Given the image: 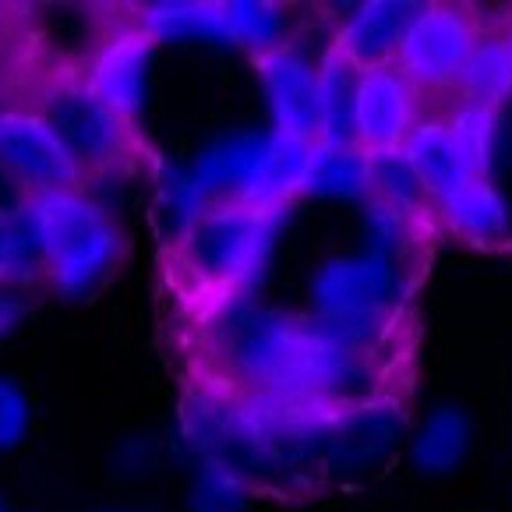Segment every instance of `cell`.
<instances>
[{
	"instance_id": "obj_1",
	"label": "cell",
	"mask_w": 512,
	"mask_h": 512,
	"mask_svg": "<svg viewBox=\"0 0 512 512\" xmlns=\"http://www.w3.org/2000/svg\"><path fill=\"white\" fill-rule=\"evenodd\" d=\"M223 375L241 392L350 410L378 400V371L322 336L311 315L230 301L212 329Z\"/></svg>"
},
{
	"instance_id": "obj_2",
	"label": "cell",
	"mask_w": 512,
	"mask_h": 512,
	"mask_svg": "<svg viewBox=\"0 0 512 512\" xmlns=\"http://www.w3.org/2000/svg\"><path fill=\"white\" fill-rule=\"evenodd\" d=\"M290 205L212 202L195 223L174 237L177 276L195 294L212 297L216 308L244 301L269 269L276 237Z\"/></svg>"
},
{
	"instance_id": "obj_3",
	"label": "cell",
	"mask_w": 512,
	"mask_h": 512,
	"mask_svg": "<svg viewBox=\"0 0 512 512\" xmlns=\"http://www.w3.org/2000/svg\"><path fill=\"white\" fill-rule=\"evenodd\" d=\"M29 216L43 255V287L64 301L92 297L121 265V226L85 188L29 198Z\"/></svg>"
},
{
	"instance_id": "obj_4",
	"label": "cell",
	"mask_w": 512,
	"mask_h": 512,
	"mask_svg": "<svg viewBox=\"0 0 512 512\" xmlns=\"http://www.w3.org/2000/svg\"><path fill=\"white\" fill-rule=\"evenodd\" d=\"M311 142L283 131H234L223 135L188 166L191 181L209 202L290 205L301 188Z\"/></svg>"
},
{
	"instance_id": "obj_5",
	"label": "cell",
	"mask_w": 512,
	"mask_h": 512,
	"mask_svg": "<svg viewBox=\"0 0 512 512\" xmlns=\"http://www.w3.org/2000/svg\"><path fill=\"white\" fill-rule=\"evenodd\" d=\"M32 110L61 138L85 181L124 170L138 156L135 124L124 121L113 106H106L99 92L85 82V75L50 78L36 92Z\"/></svg>"
},
{
	"instance_id": "obj_6",
	"label": "cell",
	"mask_w": 512,
	"mask_h": 512,
	"mask_svg": "<svg viewBox=\"0 0 512 512\" xmlns=\"http://www.w3.org/2000/svg\"><path fill=\"white\" fill-rule=\"evenodd\" d=\"M477 46V29L467 8L456 4H421L396 53V71L417 92L449 89L460 82L463 64Z\"/></svg>"
},
{
	"instance_id": "obj_7",
	"label": "cell",
	"mask_w": 512,
	"mask_h": 512,
	"mask_svg": "<svg viewBox=\"0 0 512 512\" xmlns=\"http://www.w3.org/2000/svg\"><path fill=\"white\" fill-rule=\"evenodd\" d=\"M0 170L29 198L85 188L75 159L32 106L0 103Z\"/></svg>"
},
{
	"instance_id": "obj_8",
	"label": "cell",
	"mask_w": 512,
	"mask_h": 512,
	"mask_svg": "<svg viewBox=\"0 0 512 512\" xmlns=\"http://www.w3.org/2000/svg\"><path fill=\"white\" fill-rule=\"evenodd\" d=\"M403 294L400 265L361 251V255L329 258L311 279V304L318 318L339 315H396Z\"/></svg>"
},
{
	"instance_id": "obj_9",
	"label": "cell",
	"mask_w": 512,
	"mask_h": 512,
	"mask_svg": "<svg viewBox=\"0 0 512 512\" xmlns=\"http://www.w3.org/2000/svg\"><path fill=\"white\" fill-rule=\"evenodd\" d=\"M255 61H258L265 103H269L272 131H283V135L301 138V142H318L315 64L290 43H283L272 53H262Z\"/></svg>"
},
{
	"instance_id": "obj_10",
	"label": "cell",
	"mask_w": 512,
	"mask_h": 512,
	"mask_svg": "<svg viewBox=\"0 0 512 512\" xmlns=\"http://www.w3.org/2000/svg\"><path fill=\"white\" fill-rule=\"evenodd\" d=\"M403 410L392 400H368L361 407L336 410L322 438V467L354 474L378 463L403 435Z\"/></svg>"
},
{
	"instance_id": "obj_11",
	"label": "cell",
	"mask_w": 512,
	"mask_h": 512,
	"mask_svg": "<svg viewBox=\"0 0 512 512\" xmlns=\"http://www.w3.org/2000/svg\"><path fill=\"white\" fill-rule=\"evenodd\" d=\"M152 53H156V43L138 25H128V29L110 32L96 46V53L89 57V68H85V82L99 92L106 106H113L131 124H135V113L145 103Z\"/></svg>"
},
{
	"instance_id": "obj_12",
	"label": "cell",
	"mask_w": 512,
	"mask_h": 512,
	"mask_svg": "<svg viewBox=\"0 0 512 512\" xmlns=\"http://www.w3.org/2000/svg\"><path fill=\"white\" fill-rule=\"evenodd\" d=\"M417 124V89L392 68L364 71L357 82V149H403Z\"/></svg>"
},
{
	"instance_id": "obj_13",
	"label": "cell",
	"mask_w": 512,
	"mask_h": 512,
	"mask_svg": "<svg viewBox=\"0 0 512 512\" xmlns=\"http://www.w3.org/2000/svg\"><path fill=\"white\" fill-rule=\"evenodd\" d=\"M417 11H421V4H414V0H368L357 11H350L347 22L336 29L332 50L347 64H354L361 75L392 68Z\"/></svg>"
},
{
	"instance_id": "obj_14",
	"label": "cell",
	"mask_w": 512,
	"mask_h": 512,
	"mask_svg": "<svg viewBox=\"0 0 512 512\" xmlns=\"http://www.w3.org/2000/svg\"><path fill=\"white\" fill-rule=\"evenodd\" d=\"M403 149H407V156H410V163H414L417 177H421L424 191H428L431 205L445 202V198L456 195L460 188H467L477 177L474 163L467 159L463 145L456 142L449 121H435V117L417 121Z\"/></svg>"
},
{
	"instance_id": "obj_15",
	"label": "cell",
	"mask_w": 512,
	"mask_h": 512,
	"mask_svg": "<svg viewBox=\"0 0 512 512\" xmlns=\"http://www.w3.org/2000/svg\"><path fill=\"white\" fill-rule=\"evenodd\" d=\"M435 209L452 234L470 244H481V248L502 244L512 230L509 202H505L502 191L491 184V177H474L467 188H460L456 195L438 202Z\"/></svg>"
},
{
	"instance_id": "obj_16",
	"label": "cell",
	"mask_w": 512,
	"mask_h": 512,
	"mask_svg": "<svg viewBox=\"0 0 512 512\" xmlns=\"http://www.w3.org/2000/svg\"><path fill=\"white\" fill-rule=\"evenodd\" d=\"M318 75V142L357 145V82L361 71L336 50H325L315 68Z\"/></svg>"
},
{
	"instance_id": "obj_17",
	"label": "cell",
	"mask_w": 512,
	"mask_h": 512,
	"mask_svg": "<svg viewBox=\"0 0 512 512\" xmlns=\"http://www.w3.org/2000/svg\"><path fill=\"white\" fill-rule=\"evenodd\" d=\"M297 195L311 198H343V202H368V163L357 145H325L311 142Z\"/></svg>"
},
{
	"instance_id": "obj_18",
	"label": "cell",
	"mask_w": 512,
	"mask_h": 512,
	"mask_svg": "<svg viewBox=\"0 0 512 512\" xmlns=\"http://www.w3.org/2000/svg\"><path fill=\"white\" fill-rule=\"evenodd\" d=\"M135 25L152 43H184V39L223 43V4L219 0H156L138 8Z\"/></svg>"
},
{
	"instance_id": "obj_19",
	"label": "cell",
	"mask_w": 512,
	"mask_h": 512,
	"mask_svg": "<svg viewBox=\"0 0 512 512\" xmlns=\"http://www.w3.org/2000/svg\"><path fill=\"white\" fill-rule=\"evenodd\" d=\"M368 163V198L382 202L396 212H407L414 219H424L431 209V198L424 191L421 177H417L414 163H410L407 149H378L364 152Z\"/></svg>"
},
{
	"instance_id": "obj_20",
	"label": "cell",
	"mask_w": 512,
	"mask_h": 512,
	"mask_svg": "<svg viewBox=\"0 0 512 512\" xmlns=\"http://www.w3.org/2000/svg\"><path fill=\"white\" fill-rule=\"evenodd\" d=\"M463 103L491 106L502 110V103L512 99V46L509 39H477L470 50L463 75L456 82Z\"/></svg>"
},
{
	"instance_id": "obj_21",
	"label": "cell",
	"mask_w": 512,
	"mask_h": 512,
	"mask_svg": "<svg viewBox=\"0 0 512 512\" xmlns=\"http://www.w3.org/2000/svg\"><path fill=\"white\" fill-rule=\"evenodd\" d=\"M287 43V11L269 0H226L223 4V46L272 53Z\"/></svg>"
},
{
	"instance_id": "obj_22",
	"label": "cell",
	"mask_w": 512,
	"mask_h": 512,
	"mask_svg": "<svg viewBox=\"0 0 512 512\" xmlns=\"http://www.w3.org/2000/svg\"><path fill=\"white\" fill-rule=\"evenodd\" d=\"M470 445V421L460 407H438L428 414L424 428L417 431L410 456L414 467L424 474H449L452 467H460Z\"/></svg>"
},
{
	"instance_id": "obj_23",
	"label": "cell",
	"mask_w": 512,
	"mask_h": 512,
	"mask_svg": "<svg viewBox=\"0 0 512 512\" xmlns=\"http://www.w3.org/2000/svg\"><path fill=\"white\" fill-rule=\"evenodd\" d=\"M251 498V481L244 470L226 460H202L191 488V512H241Z\"/></svg>"
},
{
	"instance_id": "obj_24",
	"label": "cell",
	"mask_w": 512,
	"mask_h": 512,
	"mask_svg": "<svg viewBox=\"0 0 512 512\" xmlns=\"http://www.w3.org/2000/svg\"><path fill=\"white\" fill-rule=\"evenodd\" d=\"M417 223L421 219L368 198L364 202V237H368V248L364 251H371V255L385 258L392 265H400L407 258V251L417 244Z\"/></svg>"
},
{
	"instance_id": "obj_25",
	"label": "cell",
	"mask_w": 512,
	"mask_h": 512,
	"mask_svg": "<svg viewBox=\"0 0 512 512\" xmlns=\"http://www.w3.org/2000/svg\"><path fill=\"white\" fill-rule=\"evenodd\" d=\"M449 128H452V135H456V142L463 145L467 159L474 163V174L488 177L491 163H495V152H498V135H502L498 110H491V106L463 103L460 110L452 113Z\"/></svg>"
},
{
	"instance_id": "obj_26",
	"label": "cell",
	"mask_w": 512,
	"mask_h": 512,
	"mask_svg": "<svg viewBox=\"0 0 512 512\" xmlns=\"http://www.w3.org/2000/svg\"><path fill=\"white\" fill-rule=\"evenodd\" d=\"M311 322L339 350H347L354 357H368V361L392 329V315H339V318L311 315Z\"/></svg>"
},
{
	"instance_id": "obj_27",
	"label": "cell",
	"mask_w": 512,
	"mask_h": 512,
	"mask_svg": "<svg viewBox=\"0 0 512 512\" xmlns=\"http://www.w3.org/2000/svg\"><path fill=\"white\" fill-rule=\"evenodd\" d=\"M209 205L212 202L202 195V188L191 181L188 170L170 166L163 174V181H159V212L170 219V237H181Z\"/></svg>"
},
{
	"instance_id": "obj_28",
	"label": "cell",
	"mask_w": 512,
	"mask_h": 512,
	"mask_svg": "<svg viewBox=\"0 0 512 512\" xmlns=\"http://www.w3.org/2000/svg\"><path fill=\"white\" fill-rule=\"evenodd\" d=\"M32 428V403L25 389L11 378L0 375V452L25 442Z\"/></svg>"
},
{
	"instance_id": "obj_29",
	"label": "cell",
	"mask_w": 512,
	"mask_h": 512,
	"mask_svg": "<svg viewBox=\"0 0 512 512\" xmlns=\"http://www.w3.org/2000/svg\"><path fill=\"white\" fill-rule=\"evenodd\" d=\"M29 311H32V301H29L25 290L0 287V343L11 339L18 329H22V322L29 318Z\"/></svg>"
},
{
	"instance_id": "obj_30",
	"label": "cell",
	"mask_w": 512,
	"mask_h": 512,
	"mask_svg": "<svg viewBox=\"0 0 512 512\" xmlns=\"http://www.w3.org/2000/svg\"><path fill=\"white\" fill-rule=\"evenodd\" d=\"M25 202H29V195H25V191L18 188V184L11 181L4 170H0V216H8V212L22 209Z\"/></svg>"
},
{
	"instance_id": "obj_31",
	"label": "cell",
	"mask_w": 512,
	"mask_h": 512,
	"mask_svg": "<svg viewBox=\"0 0 512 512\" xmlns=\"http://www.w3.org/2000/svg\"><path fill=\"white\" fill-rule=\"evenodd\" d=\"M96 512H142V509H96Z\"/></svg>"
},
{
	"instance_id": "obj_32",
	"label": "cell",
	"mask_w": 512,
	"mask_h": 512,
	"mask_svg": "<svg viewBox=\"0 0 512 512\" xmlns=\"http://www.w3.org/2000/svg\"><path fill=\"white\" fill-rule=\"evenodd\" d=\"M0 512H11V505H8V502H4V498H0Z\"/></svg>"
},
{
	"instance_id": "obj_33",
	"label": "cell",
	"mask_w": 512,
	"mask_h": 512,
	"mask_svg": "<svg viewBox=\"0 0 512 512\" xmlns=\"http://www.w3.org/2000/svg\"><path fill=\"white\" fill-rule=\"evenodd\" d=\"M509 46H512V36H509Z\"/></svg>"
}]
</instances>
